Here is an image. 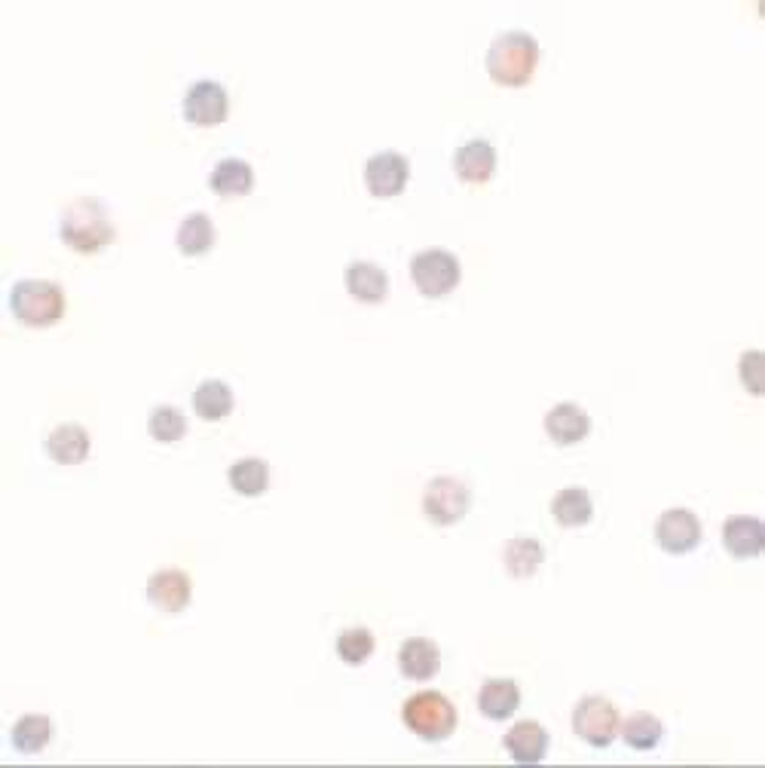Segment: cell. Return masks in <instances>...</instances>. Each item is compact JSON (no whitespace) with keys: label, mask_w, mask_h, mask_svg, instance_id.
I'll return each mask as SVG.
<instances>
[{"label":"cell","mask_w":765,"mask_h":768,"mask_svg":"<svg viewBox=\"0 0 765 768\" xmlns=\"http://www.w3.org/2000/svg\"><path fill=\"white\" fill-rule=\"evenodd\" d=\"M539 64V43L524 28H508L490 40L487 71L503 87H524Z\"/></svg>","instance_id":"2"},{"label":"cell","mask_w":765,"mask_h":768,"mask_svg":"<svg viewBox=\"0 0 765 768\" xmlns=\"http://www.w3.org/2000/svg\"><path fill=\"white\" fill-rule=\"evenodd\" d=\"M227 481L239 496H260L270 483V466L260 457L236 459L234 466L227 469Z\"/></svg>","instance_id":"26"},{"label":"cell","mask_w":765,"mask_h":768,"mask_svg":"<svg viewBox=\"0 0 765 768\" xmlns=\"http://www.w3.org/2000/svg\"><path fill=\"white\" fill-rule=\"evenodd\" d=\"M545 432L555 445H576L592 432V417L576 401H557L555 408L545 413Z\"/></svg>","instance_id":"14"},{"label":"cell","mask_w":765,"mask_h":768,"mask_svg":"<svg viewBox=\"0 0 765 768\" xmlns=\"http://www.w3.org/2000/svg\"><path fill=\"white\" fill-rule=\"evenodd\" d=\"M618 726H622L618 707L604 695H585L573 707V731L592 747H609L616 741Z\"/></svg>","instance_id":"6"},{"label":"cell","mask_w":765,"mask_h":768,"mask_svg":"<svg viewBox=\"0 0 765 768\" xmlns=\"http://www.w3.org/2000/svg\"><path fill=\"white\" fill-rule=\"evenodd\" d=\"M520 705V686L508 677H490L478 689V710L487 719H508Z\"/></svg>","instance_id":"18"},{"label":"cell","mask_w":765,"mask_h":768,"mask_svg":"<svg viewBox=\"0 0 765 768\" xmlns=\"http://www.w3.org/2000/svg\"><path fill=\"white\" fill-rule=\"evenodd\" d=\"M459 258L447 248H423L410 258V279L426 298H445L459 286Z\"/></svg>","instance_id":"5"},{"label":"cell","mask_w":765,"mask_h":768,"mask_svg":"<svg viewBox=\"0 0 765 768\" xmlns=\"http://www.w3.org/2000/svg\"><path fill=\"white\" fill-rule=\"evenodd\" d=\"M47 453L62 466H77L89 457V432L80 422H62L47 435Z\"/></svg>","instance_id":"19"},{"label":"cell","mask_w":765,"mask_h":768,"mask_svg":"<svg viewBox=\"0 0 765 768\" xmlns=\"http://www.w3.org/2000/svg\"><path fill=\"white\" fill-rule=\"evenodd\" d=\"M334 646H337V656L344 658L346 665H361V661H368L374 656L377 640H374V634L368 628H346V631L337 634V644Z\"/></svg>","instance_id":"29"},{"label":"cell","mask_w":765,"mask_h":768,"mask_svg":"<svg viewBox=\"0 0 765 768\" xmlns=\"http://www.w3.org/2000/svg\"><path fill=\"white\" fill-rule=\"evenodd\" d=\"M741 380H744V386L751 389L753 396H759V352L756 349H751V352H744L741 356Z\"/></svg>","instance_id":"30"},{"label":"cell","mask_w":765,"mask_h":768,"mask_svg":"<svg viewBox=\"0 0 765 768\" xmlns=\"http://www.w3.org/2000/svg\"><path fill=\"white\" fill-rule=\"evenodd\" d=\"M346 291L361 303H380L389 291V276L380 263L352 261L346 267Z\"/></svg>","instance_id":"17"},{"label":"cell","mask_w":765,"mask_h":768,"mask_svg":"<svg viewBox=\"0 0 765 768\" xmlns=\"http://www.w3.org/2000/svg\"><path fill=\"white\" fill-rule=\"evenodd\" d=\"M193 410L202 420H223L234 410V389L223 380H202L193 389Z\"/></svg>","instance_id":"25"},{"label":"cell","mask_w":765,"mask_h":768,"mask_svg":"<svg viewBox=\"0 0 765 768\" xmlns=\"http://www.w3.org/2000/svg\"><path fill=\"white\" fill-rule=\"evenodd\" d=\"M543 542L533 539V536H515V539H508L506 548H503V563H506V570L511 572V576H518V579L533 576V572L543 567Z\"/></svg>","instance_id":"22"},{"label":"cell","mask_w":765,"mask_h":768,"mask_svg":"<svg viewBox=\"0 0 765 768\" xmlns=\"http://www.w3.org/2000/svg\"><path fill=\"white\" fill-rule=\"evenodd\" d=\"M10 312L28 328H50L64 316V291L50 279H19L10 288Z\"/></svg>","instance_id":"3"},{"label":"cell","mask_w":765,"mask_h":768,"mask_svg":"<svg viewBox=\"0 0 765 768\" xmlns=\"http://www.w3.org/2000/svg\"><path fill=\"white\" fill-rule=\"evenodd\" d=\"M655 542L667 555H689L702 542V521L689 508H667L655 521Z\"/></svg>","instance_id":"9"},{"label":"cell","mask_w":765,"mask_h":768,"mask_svg":"<svg viewBox=\"0 0 765 768\" xmlns=\"http://www.w3.org/2000/svg\"><path fill=\"white\" fill-rule=\"evenodd\" d=\"M471 506V493L466 483L454 475H438L423 490V515L438 527L457 523Z\"/></svg>","instance_id":"7"},{"label":"cell","mask_w":765,"mask_h":768,"mask_svg":"<svg viewBox=\"0 0 765 768\" xmlns=\"http://www.w3.org/2000/svg\"><path fill=\"white\" fill-rule=\"evenodd\" d=\"M190 576L178 567H162L148 579V600L162 612H181L190 604Z\"/></svg>","instance_id":"11"},{"label":"cell","mask_w":765,"mask_h":768,"mask_svg":"<svg viewBox=\"0 0 765 768\" xmlns=\"http://www.w3.org/2000/svg\"><path fill=\"white\" fill-rule=\"evenodd\" d=\"M187 123L193 126H218L227 120L230 111V96L218 80H193L181 101Z\"/></svg>","instance_id":"8"},{"label":"cell","mask_w":765,"mask_h":768,"mask_svg":"<svg viewBox=\"0 0 765 768\" xmlns=\"http://www.w3.org/2000/svg\"><path fill=\"white\" fill-rule=\"evenodd\" d=\"M503 747L520 766H536L548 754V731L536 719H520L503 735Z\"/></svg>","instance_id":"12"},{"label":"cell","mask_w":765,"mask_h":768,"mask_svg":"<svg viewBox=\"0 0 765 768\" xmlns=\"http://www.w3.org/2000/svg\"><path fill=\"white\" fill-rule=\"evenodd\" d=\"M148 429L157 441H162V445H172V441H178V438H185L187 420H185V413L175 408V405H160V408L150 410Z\"/></svg>","instance_id":"28"},{"label":"cell","mask_w":765,"mask_h":768,"mask_svg":"<svg viewBox=\"0 0 765 768\" xmlns=\"http://www.w3.org/2000/svg\"><path fill=\"white\" fill-rule=\"evenodd\" d=\"M552 515L560 527H582L592 521L594 499L585 487H564L552 499Z\"/></svg>","instance_id":"21"},{"label":"cell","mask_w":765,"mask_h":768,"mask_svg":"<svg viewBox=\"0 0 765 768\" xmlns=\"http://www.w3.org/2000/svg\"><path fill=\"white\" fill-rule=\"evenodd\" d=\"M59 236L71 251L96 255L113 242V221L105 202L96 197H80L68 202L59 218Z\"/></svg>","instance_id":"1"},{"label":"cell","mask_w":765,"mask_h":768,"mask_svg":"<svg viewBox=\"0 0 765 768\" xmlns=\"http://www.w3.org/2000/svg\"><path fill=\"white\" fill-rule=\"evenodd\" d=\"M175 242L185 255H206L215 246V223L206 211H190L175 230Z\"/></svg>","instance_id":"24"},{"label":"cell","mask_w":765,"mask_h":768,"mask_svg":"<svg viewBox=\"0 0 765 768\" xmlns=\"http://www.w3.org/2000/svg\"><path fill=\"white\" fill-rule=\"evenodd\" d=\"M454 172L469 181V184H484L496 172V148L487 138H469L463 141L454 153Z\"/></svg>","instance_id":"13"},{"label":"cell","mask_w":765,"mask_h":768,"mask_svg":"<svg viewBox=\"0 0 765 768\" xmlns=\"http://www.w3.org/2000/svg\"><path fill=\"white\" fill-rule=\"evenodd\" d=\"M401 719L423 741H445L457 729V707L447 695L426 689L401 705Z\"/></svg>","instance_id":"4"},{"label":"cell","mask_w":765,"mask_h":768,"mask_svg":"<svg viewBox=\"0 0 765 768\" xmlns=\"http://www.w3.org/2000/svg\"><path fill=\"white\" fill-rule=\"evenodd\" d=\"M398 668L408 680H433L441 668V652L429 637H408L398 649Z\"/></svg>","instance_id":"16"},{"label":"cell","mask_w":765,"mask_h":768,"mask_svg":"<svg viewBox=\"0 0 765 768\" xmlns=\"http://www.w3.org/2000/svg\"><path fill=\"white\" fill-rule=\"evenodd\" d=\"M410 178V162L398 150H377L365 162V184L374 197H396Z\"/></svg>","instance_id":"10"},{"label":"cell","mask_w":765,"mask_h":768,"mask_svg":"<svg viewBox=\"0 0 765 768\" xmlns=\"http://www.w3.org/2000/svg\"><path fill=\"white\" fill-rule=\"evenodd\" d=\"M209 187L221 197H242L255 187V169L239 157H223L211 166Z\"/></svg>","instance_id":"20"},{"label":"cell","mask_w":765,"mask_h":768,"mask_svg":"<svg viewBox=\"0 0 765 768\" xmlns=\"http://www.w3.org/2000/svg\"><path fill=\"white\" fill-rule=\"evenodd\" d=\"M618 731H622L625 744L634 747V750H653L655 744L662 741L665 726H662V719L655 717V714L637 710V714H630V717L618 726Z\"/></svg>","instance_id":"27"},{"label":"cell","mask_w":765,"mask_h":768,"mask_svg":"<svg viewBox=\"0 0 765 768\" xmlns=\"http://www.w3.org/2000/svg\"><path fill=\"white\" fill-rule=\"evenodd\" d=\"M10 741L19 754H40L52 741V719L47 714H22L10 729Z\"/></svg>","instance_id":"23"},{"label":"cell","mask_w":765,"mask_h":768,"mask_svg":"<svg viewBox=\"0 0 765 768\" xmlns=\"http://www.w3.org/2000/svg\"><path fill=\"white\" fill-rule=\"evenodd\" d=\"M723 546L732 558H756L765 546V530L753 515H732L723 523Z\"/></svg>","instance_id":"15"}]
</instances>
